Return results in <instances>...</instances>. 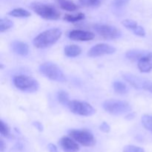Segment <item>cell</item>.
<instances>
[{"label": "cell", "mask_w": 152, "mask_h": 152, "mask_svg": "<svg viewBox=\"0 0 152 152\" xmlns=\"http://www.w3.org/2000/svg\"><path fill=\"white\" fill-rule=\"evenodd\" d=\"M62 31L59 28H52L43 31L34 38L33 43L38 48H47L54 45L62 36Z\"/></svg>", "instance_id": "6da1fadb"}, {"label": "cell", "mask_w": 152, "mask_h": 152, "mask_svg": "<svg viewBox=\"0 0 152 152\" xmlns=\"http://www.w3.org/2000/svg\"><path fill=\"white\" fill-rule=\"evenodd\" d=\"M31 8L42 18L48 20H56L60 18V12L53 5L34 2L31 4Z\"/></svg>", "instance_id": "7a4b0ae2"}, {"label": "cell", "mask_w": 152, "mask_h": 152, "mask_svg": "<svg viewBox=\"0 0 152 152\" xmlns=\"http://www.w3.org/2000/svg\"><path fill=\"white\" fill-rule=\"evenodd\" d=\"M103 108L113 115H122L129 114L132 110V107L129 102L118 99H108L103 102Z\"/></svg>", "instance_id": "3957f363"}, {"label": "cell", "mask_w": 152, "mask_h": 152, "mask_svg": "<svg viewBox=\"0 0 152 152\" xmlns=\"http://www.w3.org/2000/svg\"><path fill=\"white\" fill-rule=\"evenodd\" d=\"M39 71L42 75L49 80L56 82H64L65 77L58 65L52 62H45L40 65Z\"/></svg>", "instance_id": "277c9868"}, {"label": "cell", "mask_w": 152, "mask_h": 152, "mask_svg": "<svg viewBox=\"0 0 152 152\" xmlns=\"http://www.w3.org/2000/svg\"><path fill=\"white\" fill-rule=\"evenodd\" d=\"M13 84L19 90L28 93L37 91L39 88L38 82L26 75H18L13 77Z\"/></svg>", "instance_id": "5b68a950"}, {"label": "cell", "mask_w": 152, "mask_h": 152, "mask_svg": "<svg viewBox=\"0 0 152 152\" xmlns=\"http://www.w3.org/2000/svg\"><path fill=\"white\" fill-rule=\"evenodd\" d=\"M67 106L74 114L84 117H89L95 113V110L90 104L78 100L69 101Z\"/></svg>", "instance_id": "8992f818"}, {"label": "cell", "mask_w": 152, "mask_h": 152, "mask_svg": "<svg viewBox=\"0 0 152 152\" xmlns=\"http://www.w3.org/2000/svg\"><path fill=\"white\" fill-rule=\"evenodd\" d=\"M69 136L83 146H93L96 143L94 135L86 130H72L69 132Z\"/></svg>", "instance_id": "52a82bcc"}, {"label": "cell", "mask_w": 152, "mask_h": 152, "mask_svg": "<svg viewBox=\"0 0 152 152\" xmlns=\"http://www.w3.org/2000/svg\"><path fill=\"white\" fill-rule=\"evenodd\" d=\"M95 31L105 39H117L121 37L122 32L114 26L109 25L96 24L94 26Z\"/></svg>", "instance_id": "ba28073f"}, {"label": "cell", "mask_w": 152, "mask_h": 152, "mask_svg": "<svg viewBox=\"0 0 152 152\" xmlns=\"http://www.w3.org/2000/svg\"><path fill=\"white\" fill-rule=\"evenodd\" d=\"M115 51L116 48L113 46L105 43H100L92 47L88 52V55L91 57H97L104 55L113 54Z\"/></svg>", "instance_id": "9c48e42d"}, {"label": "cell", "mask_w": 152, "mask_h": 152, "mask_svg": "<svg viewBox=\"0 0 152 152\" xmlns=\"http://www.w3.org/2000/svg\"><path fill=\"white\" fill-rule=\"evenodd\" d=\"M123 78L131 86H132L134 88L137 89H143V90H145V88H146L147 85H148V82H149L148 80L140 78V77H137V76L131 74H123Z\"/></svg>", "instance_id": "30bf717a"}, {"label": "cell", "mask_w": 152, "mask_h": 152, "mask_svg": "<svg viewBox=\"0 0 152 152\" xmlns=\"http://www.w3.org/2000/svg\"><path fill=\"white\" fill-rule=\"evenodd\" d=\"M68 37L71 39L75 41H90L94 38V34L91 32L81 30H74L71 31L68 34Z\"/></svg>", "instance_id": "8fae6325"}, {"label": "cell", "mask_w": 152, "mask_h": 152, "mask_svg": "<svg viewBox=\"0 0 152 152\" xmlns=\"http://www.w3.org/2000/svg\"><path fill=\"white\" fill-rule=\"evenodd\" d=\"M59 143L62 149L65 152H77L80 150V146L77 144V141L68 137H63L61 138Z\"/></svg>", "instance_id": "7c38bea8"}, {"label": "cell", "mask_w": 152, "mask_h": 152, "mask_svg": "<svg viewBox=\"0 0 152 152\" xmlns=\"http://www.w3.org/2000/svg\"><path fill=\"white\" fill-rule=\"evenodd\" d=\"M138 68L142 73H148L152 70V53L147 52L137 63Z\"/></svg>", "instance_id": "4fadbf2b"}, {"label": "cell", "mask_w": 152, "mask_h": 152, "mask_svg": "<svg viewBox=\"0 0 152 152\" xmlns=\"http://www.w3.org/2000/svg\"><path fill=\"white\" fill-rule=\"evenodd\" d=\"M11 48L15 53L20 56H26L29 53L28 45L21 41H14L11 43Z\"/></svg>", "instance_id": "5bb4252c"}, {"label": "cell", "mask_w": 152, "mask_h": 152, "mask_svg": "<svg viewBox=\"0 0 152 152\" xmlns=\"http://www.w3.org/2000/svg\"><path fill=\"white\" fill-rule=\"evenodd\" d=\"M64 53L68 57H76L82 53V49L77 45H68L64 48Z\"/></svg>", "instance_id": "9a60e30c"}, {"label": "cell", "mask_w": 152, "mask_h": 152, "mask_svg": "<svg viewBox=\"0 0 152 152\" xmlns=\"http://www.w3.org/2000/svg\"><path fill=\"white\" fill-rule=\"evenodd\" d=\"M59 7L67 11H75L78 9V6L70 0H56Z\"/></svg>", "instance_id": "2e32d148"}, {"label": "cell", "mask_w": 152, "mask_h": 152, "mask_svg": "<svg viewBox=\"0 0 152 152\" xmlns=\"http://www.w3.org/2000/svg\"><path fill=\"white\" fill-rule=\"evenodd\" d=\"M147 52L140 50H131L126 53V56L132 61H139Z\"/></svg>", "instance_id": "e0dca14e"}, {"label": "cell", "mask_w": 152, "mask_h": 152, "mask_svg": "<svg viewBox=\"0 0 152 152\" xmlns=\"http://www.w3.org/2000/svg\"><path fill=\"white\" fill-rule=\"evenodd\" d=\"M8 14L10 16H13V17H19V18H25L29 17L31 13L27 10L22 8H15L12 10L11 11L9 12Z\"/></svg>", "instance_id": "ac0fdd59"}, {"label": "cell", "mask_w": 152, "mask_h": 152, "mask_svg": "<svg viewBox=\"0 0 152 152\" xmlns=\"http://www.w3.org/2000/svg\"><path fill=\"white\" fill-rule=\"evenodd\" d=\"M114 91L120 94H126L129 92V88L124 83L120 81L114 82L113 84Z\"/></svg>", "instance_id": "d6986e66"}, {"label": "cell", "mask_w": 152, "mask_h": 152, "mask_svg": "<svg viewBox=\"0 0 152 152\" xmlns=\"http://www.w3.org/2000/svg\"><path fill=\"white\" fill-rule=\"evenodd\" d=\"M104 0H79V2L84 7H96L102 4Z\"/></svg>", "instance_id": "ffe728a7"}, {"label": "cell", "mask_w": 152, "mask_h": 152, "mask_svg": "<svg viewBox=\"0 0 152 152\" xmlns=\"http://www.w3.org/2000/svg\"><path fill=\"white\" fill-rule=\"evenodd\" d=\"M142 123L144 128L147 130L152 132V115L149 114H144L142 117Z\"/></svg>", "instance_id": "44dd1931"}, {"label": "cell", "mask_w": 152, "mask_h": 152, "mask_svg": "<svg viewBox=\"0 0 152 152\" xmlns=\"http://www.w3.org/2000/svg\"><path fill=\"white\" fill-rule=\"evenodd\" d=\"M13 26V23L11 20L8 19H0V32L2 33L7 31Z\"/></svg>", "instance_id": "7402d4cb"}, {"label": "cell", "mask_w": 152, "mask_h": 152, "mask_svg": "<svg viewBox=\"0 0 152 152\" xmlns=\"http://www.w3.org/2000/svg\"><path fill=\"white\" fill-rule=\"evenodd\" d=\"M85 19V14L83 13H80L77 15H65L64 19L67 22H75L77 21L83 20Z\"/></svg>", "instance_id": "603a6c76"}, {"label": "cell", "mask_w": 152, "mask_h": 152, "mask_svg": "<svg viewBox=\"0 0 152 152\" xmlns=\"http://www.w3.org/2000/svg\"><path fill=\"white\" fill-rule=\"evenodd\" d=\"M57 98L59 99V102L63 104V105H68L70 101L68 94L65 92V91H60L58 92Z\"/></svg>", "instance_id": "cb8c5ba5"}, {"label": "cell", "mask_w": 152, "mask_h": 152, "mask_svg": "<svg viewBox=\"0 0 152 152\" xmlns=\"http://www.w3.org/2000/svg\"><path fill=\"white\" fill-rule=\"evenodd\" d=\"M0 132L1 134L4 137H10V128L7 126V123L3 122V120H1V123H0Z\"/></svg>", "instance_id": "d4e9b609"}, {"label": "cell", "mask_w": 152, "mask_h": 152, "mask_svg": "<svg viewBox=\"0 0 152 152\" xmlns=\"http://www.w3.org/2000/svg\"><path fill=\"white\" fill-rule=\"evenodd\" d=\"M122 24L123 25V26L127 28L128 29L132 30V31H134L138 26L137 22H135L134 20H132V19H126V20H123L122 22Z\"/></svg>", "instance_id": "484cf974"}, {"label": "cell", "mask_w": 152, "mask_h": 152, "mask_svg": "<svg viewBox=\"0 0 152 152\" xmlns=\"http://www.w3.org/2000/svg\"><path fill=\"white\" fill-rule=\"evenodd\" d=\"M123 152H145L143 148L135 145H126L123 148Z\"/></svg>", "instance_id": "4316f807"}, {"label": "cell", "mask_w": 152, "mask_h": 152, "mask_svg": "<svg viewBox=\"0 0 152 152\" xmlns=\"http://www.w3.org/2000/svg\"><path fill=\"white\" fill-rule=\"evenodd\" d=\"M130 0H114L113 1V5L117 8H120L126 6Z\"/></svg>", "instance_id": "83f0119b"}, {"label": "cell", "mask_w": 152, "mask_h": 152, "mask_svg": "<svg viewBox=\"0 0 152 152\" xmlns=\"http://www.w3.org/2000/svg\"><path fill=\"white\" fill-rule=\"evenodd\" d=\"M133 32L134 33V34L139 36V37H145V31L144 30V28L138 25L136 28L133 31Z\"/></svg>", "instance_id": "f1b7e54d"}, {"label": "cell", "mask_w": 152, "mask_h": 152, "mask_svg": "<svg viewBox=\"0 0 152 152\" xmlns=\"http://www.w3.org/2000/svg\"><path fill=\"white\" fill-rule=\"evenodd\" d=\"M99 129L102 132H104V133H108L110 132V130H111V127H110V126L108 123H105V122H103L100 125V126H99Z\"/></svg>", "instance_id": "f546056e"}, {"label": "cell", "mask_w": 152, "mask_h": 152, "mask_svg": "<svg viewBox=\"0 0 152 152\" xmlns=\"http://www.w3.org/2000/svg\"><path fill=\"white\" fill-rule=\"evenodd\" d=\"M47 147H48V151L50 152H58L57 148H56V145H53V144L52 143L48 144Z\"/></svg>", "instance_id": "4dcf8cb0"}, {"label": "cell", "mask_w": 152, "mask_h": 152, "mask_svg": "<svg viewBox=\"0 0 152 152\" xmlns=\"http://www.w3.org/2000/svg\"><path fill=\"white\" fill-rule=\"evenodd\" d=\"M34 126H35V127L37 128L39 131V132H42V131L43 130V127H42V123H39V122H35V123H34Z\"/></svg>", "instance_id": "1f68e13d"}, {"label": "cell", "mask_w": 152, "mask_h": 152, "mask_svg": "<svg viewBox=\"0 0 152 152\" xmlns=\"http://www.w3.org/2000/svg\"><path fill=\"white\" fill-rule=\"evenodd\" d=\"M6 148V145L4 144V140L2 139L0 140V151L1 152H4V149Z\"/></svg>", "instance_id": "d6a6232c"}, {"label": "cell", "mask_w": 152, "mask_h": 152, "mask_svg": "<svg viewBox=\"0 0 152 152\" xmlns=\"http://www.w3.org/2000/svg\"><path fill=\"white\" fill-rule=\"evenodd\" d=\"M145 90L146 91H148L151 92L152 93V83L151 82H148V85H147L146 88H145Z\"/></svg>", "instance_id": "836d02e7"}, {"label": "cell", "mask_w": 152, "mask_h": 152, "mask_svg": "<svg viewBox=\"0 0 152 152\" xmlns=\"http://www.w3.org/2000/svg\"><path fill=\"white\" fill-rule=\"evenodd\" d=\"M134 117H135V114H133V113H130V112H129V114H128V115L126 117V119H129V120H131V119L134 118Z\"/></svg>", "instance_id": "e575fe53"}]
</instances>
